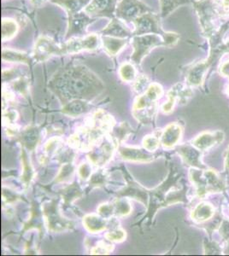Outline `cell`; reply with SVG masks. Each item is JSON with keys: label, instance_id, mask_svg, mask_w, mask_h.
Listing matches in <instances>:
<instances>
[{"label": "cell", "instance_id": "cell-18", "mask_svg": "<svg viewBox=\"0 0 229 256\" xmlns=\"http://www.w3.org/2000/svg\"><path fill=\"white\" fill-rule=\"evenodd\" d=\"M93 19L86 15L84 11L69 15V26H68L66 38H71L75 35H81L86 32L87 25L90 24Z\"/></svg>", "mask_w": 229, "mask_h": 256}, {"label": "cell", "instance_id": "cell-9", "mask_svg": "<svg viewBox=\"0 0 229 256\" xmlns=\"http://www.w3.org/2000/svg\"><path fill=\"white\" fill-rule=\"evenodd\" d=\"M133 24L135 25L134 36L141 35V34H161L165 38H173L177 36V34L174 33H167L162 30L160 25L158 15L151 12L146 13L138 17Z\"/></svg>", "mask_w": 229, "mask_h": 256}, {"label": "cell", "instance_id": "cell-1", "mask_svg": "<svg viewBox=\"0 0 229 256\" xmlns=\"http://www.w3.org/2000/svg\"><path fill=\"white\" fill-rule=\"evenodd\" d=\"M182 177V173L172 164L167 179L156 188L149 192L147 213L141 220L140 225L146 220L153 222L157 211L162 207L180 202L188 203V199L186 196L187 188L183 184H180Z\"/></svg>", "mask_w": 229, "mask_h": 256}, {"label": "cell", "instance_id": "cell-23", "mask_svg": "<svg viewBox=\"0 0 229 256\" xmlns=\"http://www.w3.org/2000/svg\"><path fill=\"white\" fill-rule=\"evenodd\" d=\"M30 218L28 222L25 223L22 233H25L32 229H35L40 234H42V227L44 225L43 213L42 208L34 201L31 206Z\"/></svg>", "mask_w": 229, "mask_h": 256}, {"label": "cell", "instance_id": "cell-52", "mask_svg": "<svg viewBox=\"0 0 229 256\" xmlns=\"http://www.w3.org/2000/svg\"><path fill=\"white\" fill-rule=\"evenodd\" d=\"M220 73L223 76L229 77V61H227L223 64L220 67Z\"/></svg>", "mask_w": 229, "mask_h": 256}, {"label": "cell", "instance_id": "cell-25", "mask_svg": "<svg viewBox=\"0 0 229 256\" xmlns=\"http://www.w3.org/2000/svg\"><path fill=\"white\" fill-rule=\"evenodd\" d=\"M108 220L101 217L99 214H87L83 217V226L90 233H99L108 228Z\"/></svg>", "mask_w": 229, "mask_h": 256}, {"label": "cell", "instance_id": "cell-15", "mask_svg": "<svg viewBox=\"0 0 229 256\" xmlns=\"http://www.w3.org/2000/svg\"><path fill=\"white\" fill-rule=\"evenodd\" d=\"M117 0H92L85 7L83 11L93 17H110L114 18L116 15Z\"/></svg>", "mask_w": 229, "mask_h": 256}, {"label": "cell", "instance_id": "cell-36", "mask_svg": "<svg viewBox=\"0 0 229 256\" xmlns=\"http://www.w3.org/2000/svg\"><path fill=\"white\" fill-rule=\"evenodd\" d=\"M119 74L121 79L124 82H134L137 77V72L135 66L130 63H124L121 65L119 68Z\"/></svg>", "mask_w": 229, "mask_h": 256}, {"label": "cell", "instance_id": "cell-17", "mask_svg": "<svg viewBox=\"0 0 229 256\" xmlns=\"http://www.w3.org/2000/svg\"><path fill=\"white\" fill-rule=\"evenodd\" d=\"M178 154L183 159L185 164L191 168H199V169H206L205 166L201 161L202 154L199 149L193 146L191 143L182 144L176 148Z\"/></svg>", "mask_w": 229, "mask_h": 256}, {"label": "cell", "instance_id": "cell-6", "mask_svg": "<svg viewBox=\"0 0 229 256\" xmlns=\"http://www.w3.org/2000/svg\"><path fill=\"white\" fill-rule=\"evenodd\" d=\"M91 124L83 127L76 130L71 137L68 143L73 149H79L81 151H89L99 142L109 134L104 128H101L91 118Z\"/></svg>", "mask_w": 229, "mask_h": 256}, {"label": "cell", "instance_id": "cell-45", "mask_svg": "<svg viewBox=\"0 0 229 256\" xmlns=\"http://www.w3.org/2000/svg\"><path fill=\"white\" fill-rule=\"evenodd\" d=\"M62 144V139L59 137H52L51 139L47 141L45 145V150L48 156H52L57 152Z\"/></svg>", "mask_w": 229, "mask_h": 256}, {"label": "cell", "instance_id": "cell-13", "mask_svg": "<svg viewBox=\"0 0 229 256\" xmlns=\"http://www.w3.org/2000/svg\"><path fill=\"white\" fill-rule=\"evenodd\" d=\"M53 56H61L60 44L47 36H40L34 46L33 58L36 62H45Z\"/></svg>", "mask_w": 229, "mask_h": 256}, {"label": "cell", "instance_id": "cell-14", "mask_svg": "<svg viewBox=\"0 0 229 256\" xmlns=\"http://www.w3.org/2000/svg\"><path fill=\"white\" fill-rule=\"evenodd\" d=\"M168 101L162 104V111L164 114H170L174 110L176 103L186 104L193 96L192 90L184 84L178 83L168 92Z\"/></svg>", "mask_w": 229, "mask_h": 256}, {"label": "cell", "instance_id": "cell-33", "mask_svg": "<svg viewBox=\"0 0 229 256\" xmlns=\"http://www.w3.org/2000/svg\"><path fill=\"white\" fill-rule=\"evenodd\" d=\"M133 132V129L128 122H122L116 128H113V130L110 132V137L113 138L116 144H122L124 141L128 139Z\"/></svg>", "mask_w": 229, "mask_h": 256}, {"label": "cell", "instance_id": "cell-24", "mask_svg": "<svg viewBox=\"0 0 229 256\" xmlns=\"http://www.w3.org/2000/svg\"><path fill=\"white\" fill-rule=\"evenodd\" d=\"M40 131L36 127H28L19 135V140L21 142L24 148L33 151L36 149L38 143L40 142Z\"/></svg>", "mask_w": 229, "mask_h": 256}, {"label": "cell", "instance_id": "cell-42", "mask_svg": "<svg viewBox=\"0 0 229 256\" xmlns=\"http://www.w3.org/2000/svg\"><path fill=\"white\" fill-rule=\"evenodd\" d=\"M142 143H143L144 149H147L149 152H153L158 149L161 140L154 135H147L144 137Z\"/></svg>", "mask_w": 229, "mask_h": 256}, {"label": "cell", "instance_id": "cell-43", "mask_svg": "<svg viewBox=\"0 0 229 256\" xmlns=\"http://www.w3.org/2000/svg\"><path fill=\"white\" fill-rule=\"evenodd\" d=\"M149 79L147 76L141 74L140 76L136 77V79L134 80V85H133V88L134 91L137 92L139 94H142L144 92L147 91L149 85Z\"/></svg>", "mask_w": 229, "mask_h": 256}, {"label": "cell", "instance_id": "cell-35", "mask_svg": "<svg viewBox=\"0 0 229 256\" xmlns=\"http://www.w3.org/2000/svg\"><path fill=\"white\" fill-rule=\"evenodd\" d=\"M18 30V26L12 19L3 18L2 20V40H6L12 39Z\"/></svg>", "mask_w": 229, "mask_h": 256}, {"label": "cell", "instance_id": "cell-7", "mask_svg": "<svg viewBox=\"0 0 229 256\" xmlns=\"http://www.w3.org/2000/svg\"><path fill=\"white\" fill-rule=\"evenodd\" d=\"M41 208L46 226L50 232L59 233L72 231L75 228L73 221L65 218L59 212L57 199H51L49 201H45Z\"/></svg>", "mask_w": 229, "mask_h": 256}, {"label": "cell", "instance_id": "cell-19", "mask_svg": "<svg viewBox=\"0 0 229 256\" xmlns=\"http://www.w3.org/2000/svg\"><path fill=\"white\" fill-rule=\"evenodd\" d=\"M118 152L122 160L128 162H151L154 160V156L149 151L146 152L144 149L135 147L123 146L120 144Z\"/></svg>", "mask_w": 229, "mask_h": 256}, {"label": "cell", "instance_id": "cell-4", "mask_svg": "<svg viewBox=\"0 0 229 256\" xmlns=\"http://www.w3.org/2000/svg\"><path fill=\"white\" fill-rule=\"evenodd\" d=\"M189 177L195 186L196 193L199 198H205L206 195L223 192L226 189V185L223 180L217 172L212 169L191 168Z\"/></svg>", "mask_w": 229, "mask_h": 256}, {"label": "cell", "instance_id": "cell-34", "mask_svg": "<svg viewBox=\"0 0 229 256\" xmlns=\"http://www.w3.org/2000/svg\"><path fill=\"white\" fill-rule=\"evenodd\" d=\"M114 206V213L116 217H126L129 215L133 210L129 198L117 197L112 202Z\"/></svg>", "mask_w": 229, "mask_h": 256}, {"label": "cell", "instance_id": "cell-38", "mask_svg": "<svg viewBox=\"0 0 229 256\" xmlns=\"http://www.w3.org/2000/svg\"><path fill=\"white\" fill-rule=\"evenodd\" d=\"M76 171V168L71 162H68L63 164L58 176L56 178V182L57 183H62V182H66L68 180L73 177L74 173Z\"/></svg>", "mask_w": 229, "mask_h": 256}, {"label": "cell", "instance_id": "cell-20", "mask_svg": "<svg viewBox=\"0 0 229 256\" xmlns=\"http://www.w3.org/2000/svg\"><path fill=\"white\" fill-rule=\"evenodd\" d=\"M183 128L177 122L168 124L162 131L161 143L165 149H172L177 145L182 136Z\"/></svg>", "mask_w": 229, "mask_h": 256}, {"label": "cell", "instance_id": "cell-44", "mask_svg": "<svg viewBox=\"0 0 229 256\" xmlns=\"http://www.w3.org/2000/svg\"><path fill=\"white\" fill-rule=\"evenodd\" d=\"M185 0H160L161 2V14L162 17L169 15L172 10H174L176 7L182 3Z\"/></svg>", "mask_w": 229, "mask_h": 256}, {"label": "cell", "instance_id": "cell-39", "mask_svg": "<svg viewBox=\"0 0 229 256\" xmlns=\"http://www.w3.org/2000/svg\"><path fill=\"white\" fill-rule=\"evenodd\" d=\"M114 250V246L112 244H108L107 242L98 241L90 250L91 255H110Z\"/></svg>", "mask_w": 229, "mask_h": 256}, {"label": "cell", "instance_id": "cell-27", "mask_svg": "<svg viewBox=\"0 0 229 256\" xmlns=\"http://www.w3.org/2000/svg\"><path fill=\"white\" fill-rule=\"evenodd\" d=\"M83 194L84 193L82 189L77 182H74L71 185H69L67 187H65L59 192V195L63 199L64 204L66 207L71 206L74 201L81 198Z\"/></svg>", "mask_w": 229, "mask_h": 256}, {"label": "cell", "instance_id": "cell-51", "mask_svg": "<svg viewBox=\"0 0 229 256\" xmlns=\"http://www.w3.org/2000/svg\"><path fill=\"white\" fill-rule=\"evenodd\" d=\"M205 252L206 255H214L220 254L221 249L216 243H205Z\"/></svg>", "mask_w": 229, "mask_h": 256}, {"label": "cell", "instance_id": "cell-2", "mask_svg": "<svg viewBox=\"0 0 229 256\" xmlns=\"http://www.w3.org/2000/svg\"><path fill=\"white\" fill-rule=\"evenodd\" d=\"M56 92L61 94L89 97L92 93H98L103 85L98 77L85 66H71L65 67L56 75L52 82Z\"/></svg>", "mask_w": 229, "mask_h": 256}, {"label": "cell", "instance_id": "cell-37", "mask_svg": "<svg viewBox=\"0 0 229 256\" xmlns=\"http://www.w3.org/2000/svg\"><path fill=\"white\" fill-rule=\"evenodd\" d=\"M108 173L104 169L95 172L89 179V186L90 188H100L105 186L107 183Z\"/></svg>", "mask_w": 229, "mask_h": 256}, {"label": "cell", "instance_id": "cell-5", "mask_svg": "<svg viewBox=\"0 0 229 256\" xmlns=\"http://www.w3.org/2000/svg\"><path fill=\"white\" fill-rule=\"evenodd\" d=\"M180 39L179 35L173 38H165L161 34H147L135 35L132 38L134 53L131 61L137 65H141L143 58L156 46H174Z\"/></svg>", "mask_w": 229, "mask_h": 256}, {"label": "cell", "instance_id": "cell-48", "mask_svg": "<svg viewBox=\"0 0 229 256\" xmlns=\"http://www.w3.org/2000/svg\"><path fill=\"white\" fill-rule=\"evenodd\" d=\"M92 168L90 163L83 162L78 168V175L82 180H88L92 176Z\"/></svg>", "mask_w": 229, "mask_h": 256}, {"label": "cell", "instance_id": "cell-49", "mask_svg": "<svg viewBox=\"0 0 229 256\" xmlns=\"http://www.w3.org/2000/svg\"><path fill=\"white\" fill-rule=\"evenodd\" d=\"M14 88L21 94L25 95L28 92V81L25 80L23 78L16 80V82L14 83Z\"/></svg>", "mask_w": 229, "mask_h": 256}, {"label": "cell", "instance_id": "cell-55", "mask_svg": "<svg viewBox=\"0 0 229 256\" xmlns=\"http://www.w3.org/2000/svg\"><path fill=\"white\" fill-rule=\"evenodd\" d=\"M225 254H228V255H229V245H228V248H227V250H225Z\"/></svg>", "mask_w": 229, "mask_h": 256}, {"label": "cell", "instance_id": "cell-21", "mask_svg": "<svg viewBox=\"0 0 229 256\" xmlns=\"http://www.w3.org/2000/svg\"><path fill=\"white\" fill-rule=\"evenodd\" d=\"M210 65H211V62L209 60L200 62L193 65L186 73L187 84L191 86H199L201 85Z\"/></svg>", "mask_w": 229, "mask_h": 256}, {"label": "cell", "instance_id": "cell-31", "mask_svg": "<svg viewBox=\"0 0 229 256\" xmlns=\"http://www.w3.org/2000/svg\"><path fill=\"white\" fill-rule=\"evenodd\" d=\"M21 159H22V166L21 180H22V183L24 185L25 187L28 188L34 180L35 173H34L33 166L31 164L30 160L28 159V154L25 151L24 149H22V157H21Z\"/></svg>", "mask_w": 229, "mask_h": 256}, {"label": "cell", "instance_id": "cell-29", "mask_svg": "<svg viewBox=\"0 0 229 256\" xmlns=\"http://www.w3.org/2000/svg\"><path fill=\"white\" fill-rule=\"evenodd\" d=\"M49 1L64 8L67 11L69 15L83 11V9H85V7L92 0H49Z\"/></svg>", "mask_w": 229, "mask_h": 256}, {"label": "cell", "instance_id": "cell-50", "mask_svg": "<svg viewBox=\"0 0 229 256\" xmlns=\"http://www.w3.org/2000/svg\"><path fill=\"white\" fill-rule=\"evenodd\" d=\"M220 232L221 237L223 239L229 241V220H223V222L220 224Z\"/></svg>", "mask_w": 229, "mask_h": 256}, {"label": "cell", "instance_id": "cell-22", "mask_svg": "<svg viewBox=\"0 0 229 256\" xmlns=\"http://www.w3.org/2000/svg\"><path fill=\"white\" fill-rule=\"evenodd\" d=\"M102 35L128 39L129 37L134 36V31L129 30L120 19L114 17L106 28L102 31Z\"/></svg>", "mask_w": 229, "mask_h": 256}, {"label": "cell", "instance_id": "cell-26", "mask_svg": "<svg viewBox=\"0 0 229 256\" xmlns=\"http://www.w3.org/2000/svg\"><path fill=\"white\" fill-rule=\"evenodd\" d=\"M215 214L214 207L210 202H201L197 205L191 213L192 220L197 223H203L213 218Z\"/></svg>", "mask_w": 229, "mask_h": 256}, {"label": "cell", "instance_id": "cell-47", "mask_svg": "<svg viewBox=\"0 0 229 256\" xmlns=\"http://www.w3.org/2000/svg\"><path fill=\"white\" fill-rule=\"evenodd\" d=\"M98 213L106 220H110L115 215L113 203H103L98 207Z\"/></svg>", "mask_w": 229, "mask_h": 256}, {"label": "cell", "instance_id": "cell-11", "mask_svg": "<svg viewBox=\"0 0 229 256\" xmlns=\"http://www.w3.org/2000/svg\"><path fill=\"white\" fill-rule=\"evenodd\" d=\"M116 143L113 138L108 134L105 139L99 141L87 154L89 161L97 167H103L110 162L113 156Z\"/></svg>", "mask_w": 229, "mask_h": 256}, {"label": "cell", "instance_id": "cell-28", "mask_svg": "<svg viewBox=\"0 0 229 256\" xmlns=\"http://www.w3.org/2000/svg\"><path fill=\"white\" fill-rule=\"evenodd\" d=\"M90 110V105L86 101L82 99H74L70 103L65 104L63 108V113L71 116V117H77L81 116L83 114H86Z\"/></svg>", "mask_w": 229, "mask_h": 256}, {"label": "cell", "instance_id": "cell-54", "mask_svg": "<svg viewBox=\"0 0 229 256\" xmlns=\"http://www.w3.org/2000/svg\"><path fill=\"white\" fill-rule=\"evenodd\" d=\"M223 5L224 8L229 9V0H223Z\"/></svg>", "mask_w": 229, "mask_h": 256}, {"label": "cell", "instance_id": "cell-40", "mask_svg": "<svg viewBox=\"0 0 229 256\" xmlns=\"http://www.w3.org/2000/svg\"><path fill=\"white\" fill-rule=\"evenodd\" d=\"M22 198L17 192L3 186L2 188V201L3 205H10Z\"/></svg>", "mask_w": 229, "mask_h": 256}, {"label": "cell", "instance_id": "cell-3", "mask_svg": "<svg viewBox=\"0 0 229 256\" xmlns=\"http://www.w3.org/2000/svg\"><path fill=\"white\" fill-rule=\"evenodd\" d=\"M163 89L158 83H153L146 92L135 99L133 105V115L142 124H150L156 116L157 101L162 98Z\"/></svg>", "mask_w": 229, "mask_h": 256}, {"label": "cell", "instance_id": "cell-53", "mask_svg": "<svg viewBox=\"0 0 229 256\" xmlns=\"http://www.w3.org/2000/svg\"><path fill=\"white\" fill-rule=\"evenodd\" d=\"M224 166H225V170L229 172V147L227 149L226 156H225V162H224Z\"/></svg>", "mask_w": 229, "mask_h": 256}, {"label": "cell", "instance_id": "cell-8", "mask_svg": "<svg viewBox=\"0 0 229 256\" xmlns=\"http://www.w3.org/2000/svg\"><path fill=\"white\" fill-rule=\"evenodd\" d=\"M120 170L123 174L126 185L122 189L116 192V197L134 199L135 201H140L144 206H148L149 191L145 189L137 181H135L125 167H122Z\"/></svg>", "mask_w": 229, "mask_h": 256}, {"label": "cell", "instance_id": "cell-32", "mask_svg": "<svg viewBox=\"0 0 229 256\" xmlns=\"http://www.w3.org/2000/svg\"><path fill=\"white\" fill-rule=\"evenodd\" d=\"M2 60L5 63H21L30 64V58L24 52L3 48L2 51Z\"/></svg>", "mask_w": 229, "mask_h": 256}, {"label": "cell", "instance_id": "cell-30", "mask_svg": "<svg viewBox=\"0 0 229 256\" xmlns=\"http://www.w3.org/2000/svg\"><path fill=\"white\" fill-rule=\"evenodd\" d=\"M128 39L102 35V42L104 48L110 56H116L120 51L128 44Z\"/></svg>", "mask_w": 229, "mask_h": 256}, {"label": "cell", "instance_id": "cell-46", "mask_svg": "<svg viewBox=\"0 0 229 256\" xmlns=\"http://www.w3.org/2000/svg\"><path fill=\"white\" fill-rule=\"evenodd\" d=\"M17 119H18V114L15 110H9L3 111L2 122L3 125L6 127L14 126V123L17 121Z\"/></svg>", "mask_w": 229, "mask_h": 256}, {"label": "cell", "instance_id": "cell-41", "mask_svg": "<svg viewBox=\"0 0 229 256\" xmlns=\"http://www.w3.org/2000/svg\"><path fill=\"white\" fill-rule=\"evenodd\" d=\"M104 237L107 239L108 241L121 243V242L125 240L126 238H127V233L123 229L116 227V228L111 230L110 232H106Z\"/></svg>", "mask_w": 229, "mask_h": 256}, {"label": "cell", "instance_id": "cell-16", "mask_svg": "<svg viewBox=\"0 0 229 256\" xmlns=\"http://www.w3.org/2000/svg\"><path fill=\"white\" fill-rule=\"evenodd\" d=\"M224 138L223 131H204L192 141V144L200 151H205L223 143Z\"/></svg>", "mask_w": 229, "mask_h": 256}, {"label": "cell", "instance_id": "cell-10", "mask_svg": "<svg viewBox=\"0 0 229 256\" xmlns=\"http://www.w3.org/2000/svg\"><path fill=\"white\" fill-rule=\"evenodd\" d=\"M151 11L153 9L141 0H122L117 3L116 16L121 21L133 23L138 17Z\"/></svg>", "mask_w": 229, "mask_h": 256}, {"label": "cell", "instance_id": "cell-12", "mask_svg": "<svg viewBox=\"0 0 229 256\" xmlns=\"http://www.w3.org/2000/svg\"><path fill=\"white\" fill-rule=\"evenodd\" d=\"M99 46V37L98 34H88L82 38H73L67 42L60 44L61 56L76 54L84 51H93Z\"/></svg>", "mask_w": 229, "mask_h": 256}]
</instances>
